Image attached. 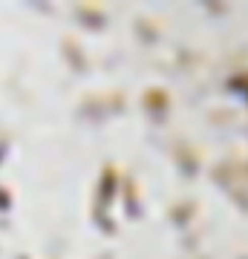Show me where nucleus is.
I'll return each mask as SVG.
<instances>
[]
</instances>
